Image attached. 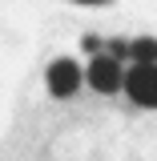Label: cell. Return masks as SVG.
<instances>
[{
    "label": "cell",
    "mask_w": 157,
    "mask_h": 161,
    "mask_svg": "<svg viewBox=\"0 0 157 161\" xmlns=\"http://www.w3.org/2000/svg\"><path fill=\"white\" fill-rule=\"evenodd\" d=\"M85 80L97 89V93H117L121 85H125V69H121V60H113L109 53H101V57L89 60V73Z\"/></svg>",
    "instance_id": "1"
},
{
    "label": "cell",
    "mask_w": 157,
    "mask_h": 161,
    "mask_svg": "<svg viewBox=\"0 0 157 161\" xmlns=\"http://www.w3.org/2000/svg\"><path fill=\"white\" fill-rule=\"evenodd\" d=\"M125 93H129V101L133 105H141V109H157V69H129L125 73V85H121Z\"/></svg>",
    "instance_id": "2"
},
{
    "label": "cell",
    "mask_w": 157,
    "mask_h": 161,
    "mask_svg": "<svg viewBox=\"0 0 157 161\" xmlns=\"http://www.w3.org/2000/svg\"><path fill=\"white\" fill-rule=\"evenodd\" d=\"M81 80H85V73L77 69V60L60 57V60L48 64V93H53V97H73L81 89Z\"/></svg>",
    "instance_id": "3"
},
{
    "label": "cell",
    "mask_w": 157,
    "mask_h": 161,
    "mask_svg": "<svg viewBox=\"0 0 157 161\" xmlns=\"http://www.w3.org/2000/svg\"><path fill=\"white\" fill-rule=\"evenodd\" d=\"M129 60L137 64V69H157V40L153 36H141L129 44Z\"/></svg>",
    "instance_id": "4"
},
{
    "label": "cell",
    "mask_w": 157,
    "mask_h": 161,
    "mask_svg": "<svg viewBox=\"0 0 157 161\" xmlns=\"http://www.w3.org/2000/svg\"><path fill=\"white\" fill-rule=\"evenodd\" d=\"M85 53H93V57H101V36H85Z\"/></svg>",
    "instance_id": "5"
},
{
    "label": "cell",
    "mask_w": 157,
    "mask_h": 161,
    "mask_svg": "<svg viewBox=\"0 0 157 161\" xmlns=\"http://www.w3.org/2000/svg\"><path fill=\"white\" fill-rule=\"evenodd\" d=\"M73 4H89V8H101V4H109V0H73Z\"/></svg>",
    "instance_id": "6"
}]
</instances>
